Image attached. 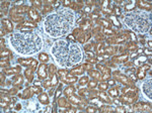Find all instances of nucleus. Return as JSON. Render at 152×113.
<instances>
[{"instance_id": "nucleus-3", "label": "nucleus", "mask_w": 152, "mask_h": 113, "mask_svg": "<svg viewBox=\"0 0 152 113\" xmlns=\"http://www.w3.org/2000/svg\"><path fill=\"white\" fill-rule=\"evenodd\" d=\"M55 48L59 49V51H53V53L62 66H73L81 59V53L76 45H70L65 41H58L55 45Z\"/></svg>"}, {"instance_id": "nucleus-2", "label": "nucleus", "mask_w": 152, "mask_h": 113, "mask_svg": "<svg viewBox=\"0 0 152 113\" xmlns=\"http://www.w3.org/2000/svg\"><path fill=\"white\" fill-rule=\"evenodd\" d=\"M11 45L20 54H33L42 46L40 36L35 33H16L10 38Z\"/></svg>"}, {"instance_id": "nucleus-1", "label": "nucleus", "mask_w": 152, "mask_h": 113, "mask_svg": "<svg viewBox=\"0 0 152 113\" xmlns=\"http://www.w3.org/2000/svg\"><path fill=\"white\" fill-rule=\"evenodd\" d=\"M74 22L73 12L68 9H63L47 17L45 20V28L52 36L64 35L70 30Z\"/></svg>"}, {"instance_id": "nucleus-4", "label": "nucleus", "mask_w": 152, "mask_h": 113, "mask_svg": "<svg viewBox=\"0 0 152 113\" xmlns=\"http://www.w3.org/2000/svg\"><path fill=\"white\" fill-rule=\"evenodd\" d=\"M124 21H126L130 28H132L134 30L140 31V33L146 31L149 28L148 21L139 14H128Z\"/></svg>"}]
</instances>
